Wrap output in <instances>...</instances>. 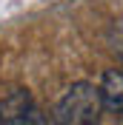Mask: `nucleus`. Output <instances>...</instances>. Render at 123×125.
<instances>
[{"mask_svg":"<svg viewBox=\"0 0 123 125\" xmlns=\"http://www.w3.org/2000/svg\"><path fill=\"white\" fill-rule=\"evenodd\" d=\"M103 102H100L97 85L92 83H75L66 88L52 111L54 125H97Z\"/></svg>","mask_w":123,"mask_h":125,"instance_id":"nucleus-1","label":"nucleus"},{"mask_svg":"<svg viewBox=\"0 0 123 125\" xmlns=\"http://www.w3.org/2000/svg\"><path fill=\"white\" fill-rule=\"evenodd\" d=\"M97 94H100L103 108L120 114V111H123V71H117V68L103 71L100 85H97Z\"/></svg>","mask_w":123,"mask_h":125,"instance_id":"nucleus-2","label":"nucleus"},{"mask_svg":"<svg viewBox=\"0 0 123 125\" xmlns=\"http://www.w3.org/2000/svg\"><path fill=\"white\" fill-rule=\"evenodd\" d=\"M34 108V102H31V94L23 91V88H17V91L6 94L3 100H0V122H6V119H17L29 114Z\"/></svg>","mask_w":123,"mask_h":125,"instance_id":"nucleus-3","label":"nucleus"},{"mask_svg":"<svg viewBox=\"0 0 123 125\" xmlns=\"http://www.w3.org/2000/svg\"><path fill=\"white\" fill-rule=\"evenodd\" d=\"M0 125H46V119H43V114L37 108H31L29 114H23V117H17V119H6V122H0Z\"/></svg>","mask_w":123,"mask_h":125,"instance_id":"nucleus-4","label":"nucleus"}]
</instances>
